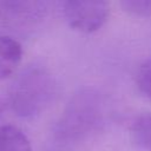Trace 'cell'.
<instances>
[{
  "mask_svg": "<svg viewBox=\"0 0 151 151\" xmlns=\"http://www.w3.org/2000/svg\"><path fill=\"white\" fill-rule=\"evenodd\" d=\"M105 101L92 87L79 90L52 131L51 151H79L104 125Z\"/></svg>",
  "mask_w": 151,
  "mask_h": 151,
  "instance_id": "obj_1",
  "label": "cell"
},
{
  "mask_svg": "<svg viewBox=\"0 0 151 151\" xmlns=\"http://www.w3.org/2000/svg\"><path fill=\"white\" fill-rule=\"evenodd\" d=\"M55 83L53 77L39 66L25 68L12 83L9 103L19 117H34L53 100Z\"/></svg>",
  "mask_w": 151,
  "mask_h": 151,
  "instance_id": "obj_2",
  "label": "cell"
},
{
  "mask_svg": "<svg viewBox=\"0 0 151 151\" xmlns=\"http://www.w3.org/2000/svg\"><path fill=\"white\" fill-rule=\"evenodd\" d=\"M63 12L70 27L81 33H92L106 22L110 7L99 0H70L64 2Z\"/></svg>",
  "mask_w": 151,
  "mask_h": 151,
  "instance_id": "obj_3",
  "label": "cell"
},
{
  "mask_svg": "<svg viewBox=\"0 0 151 151\" xmlns=\"http://www.w3.org/2000/svg\"><path fill=\"white\" fill-rule=\"evenodd\" d=\"M22 58V47L13 38L0 34V80L14 73Z\"/></svg>",
  "mask_w": 151,
  "mask_h": 151,
  "instance_id": "obj_4",
  "label": "cell"
},
{
  "mask_svg": "<svg viewBox=\"0 0 151 151\" xmlns=\"http://www.w3.org/2000/svg\"><path fill=\"white\" fill-rule=\"evenodd\" d=\"M0 151H32L27 136L14 125H0Z\"/></svg>",
  "mask_w": 151,
  "mask_h": 151,
  "instance_id": "obj_5",
  "label": "cell"
},
{
  "mask_svg": "<svg viewBox=\"0 0 151 151\" xmlns=\"http://www.w3.org/2000/svg\"><path fill=\"white\" fill-rule=\"evenodd\" d=\"M131 134L139 147L151 151V112L143 113L133 120Z\"/></svg>",
  "mask_w": 151,
  "mask_h": 151,
  "instance_id": "obj_6",
  "label": "cell"
},
{
  "mask_svg": "<svg viewBox=\"0 0 151 151\" xmlns=\"http://www.w3.org/2000/svg\"><path fill=\"white\" fill-rule=\"evenodd\" d=\"M136 83L139 91L146 97L151 98V58L140 65L137 72Z\"/></svg>",
  "mask_w": 151,
  "mask_h": 151,
  "instance_id": "obj_7",
  "label": "cell"
},
{
  "mask_svg": "<svg viewBox=\"0 0 151 151\" xmlns=\"http://www.w3.org/2000/svg\"><path fill=\"white\" fill-rule=\"evenodd\" d=\"M123 8L138 17H149L151 14V1L146 0H126L122 2Z\"/></svg>",
  "mask_w": 151,
  "mask_h": 151,
  "instance_id": "obj_8",
  "label": "cell"
},
{
  "mask_svg": "<svg viewBox=\"0 0 151 151\" xmlns=\"http://www.w3.org/2000/svg\"><path fill=\"white\" fill-rule=\"evenodd\" d=\"M2 112H4V103H2V100H1V98H0V118H1V116H2Z\"/></svg>",
  "mask_w": 151,
  "mask_h": 151,
  "instance_id": "obj_9",
  "label": "cell"
}]
</instances>
